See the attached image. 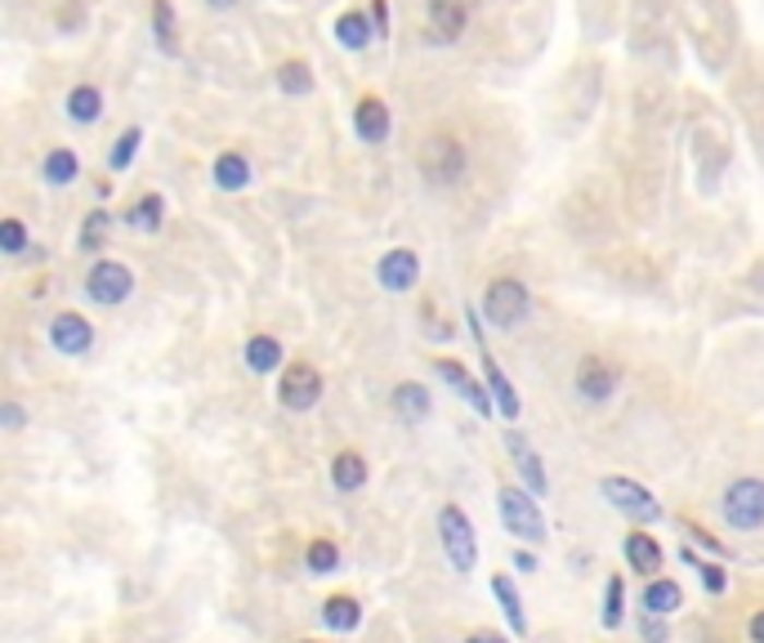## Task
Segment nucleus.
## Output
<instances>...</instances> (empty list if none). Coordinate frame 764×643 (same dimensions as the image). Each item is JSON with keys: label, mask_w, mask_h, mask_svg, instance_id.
<instances>
[{"label": "nucleus", "mask_w": 764, "mask_h": 643, "mask_svg": "<svg viewBox=\"0 0 764 643\" xmlns=\"http://www.w3.org/2000/svg\"><path fill=\"white\" fill-rule=\"evenodd\" d=\"M465 643H505V634H492V630H479V634H469Z\"/></svg>", "instance_id": "41"}, {"label": "nucleus", "mask_w": 764, "mask_h": 643, "mask_svg": "<svg viewBox=\"0 0 764 643\" xmlns=\"http://www.w3.org/2000/svg\"><path fill=\"white\" fill-rule=\"evenodd\" d=\"M59 23H63V27H76V23H81V10H63V19H59Z\"/></svg>", "instance_id": "44"}, {"label": "nucleus", "mask_w": 764, "mask_h": 643, "mask_svg": "<svg viewBox=\"0 0 764 643\" xmlns=\"http://www.w3.org/2000/svg\"><path fill=\"white\" fill-rule=\"evenodd\" d=\"M331 483H336L341 491H358L367 483V461L358 452H341L336 461H331Z\"/></svg>", "instance_id": "23"}, {"label": "nucleus", "mask_w": 764, "mask_h": 643, "mask_svg": "<svg viewBox=\"0 0 764 643\" xmlns=\"http://www.w3.org/2000/svg\"><path fill=\"white\" fill-rule=\"evenodd\" d=\"M394 416H398L403 425H420V420L429 416V389L416 384V380L398 384V389H394Z\"/></svg>", "instance_id": "17"}, {"label": "nucleus", "mask_w": 764, "mask_h": 643, "mask_svg": "<svg viewBox=\"0 0 764 643\" xmlns=\"http://www.w3.org/2000/svg\"><path fill=\"white\" fill-rule=\"evenodd\" d=\"M514 568H518V572H537V555L518 550V555H514Z\"/></svg>", "instance_id": "40"}, {"label": "nucleus", "mask_w": 764, "mask_h": 643, "mask_svg": "<svg viewBox=\"0 0 764 643\" xmlns=\"http://www.w3.org/2000/svg\"><path fill=\"white\" fill-rule=\"evenodd\" d=\"M528 313H533V295H528V286H523V282L497 277V282L488 286V295H484V318H488L492 326L514 331L518 322H528Z\"/></svg>", "instance_id": "2"}, {"label": "nucleus", "mask_w": 764, "mask_h": 643, "mask_svg": "<svg viewBox=\"0 0 764 643\" xmlns=\"http://www.w3.org/2000/svg\"><path fill=\"white\" fill-rule=\"evenodd\" d=\"M358 621H362V608H358V599H349V595H331V599L322 604V626H326V630L349 634V630H358Z\"/></svg>", "instance_id": "20"}, {"label": "nucleus", "mask_w": 764, "mask_h": 643, "mask_svg": "<svg viewBox=\"0 0 764 643\" xmlns=\"http://www.w3.org/2000/svg\"><path fill=\"white\" fill-rule=\"evenodd\" d=\"M416 166H420V175L429 183H456L465 175V147L452 134H434V139L420 143Z\"/></svg>", "instance_id": "4"}, {"label": "nucleus", "mask_w": 764, "mask_h": 643, "mask_svg": "<svg viewBox=\"0 0 764 643\" xmlns=\"http://www.w3.org/2000/svg\"><path fill=\"white\" fill-rule=\"evenodd\" d=\"M751 643H764V612L751 617Z\"/></svg>", "instance_id": "43"}, {"label": "nucleus", "mask_w": 764, "mask_h": 643, "mask_svg": "<svg viewBox=\"0 0 764 643\" xmlns=\"http://www.w3.org/2000/svg\"><path fill=\"white\" fill-rule=\"evenodd\" d=\"M354 130H358L362 143H385V134H390V108L380 104L375 94H367L362 104L354 108Z\"/></svg>", "instance_id": "16"}, {"label": "nucleus", "mask_w": 764, "mask_h": 643, "mask_svg": "<svg viewBox=\"0 0 764 643\" xmlns=\"http://www.w3.org/2000/svg\"><path fill=\"white\" fill-rule=\"evenodd\" d=\"M434 371H439V380H447V384H452V389H456L461 398H465L474 412H479V416H492V398H488V393H484V384L474 380V376H469L461 362H452V358H439V367H434Z\"/></svg>", "instance_id": "15"}, {"label": "nucleus", "mask_w": 764, "mask_h": 643, "mask_svg": "<svg viewBox=\"0 0 764 643\" xmlns=\"http://www.w3.org/2000/svg\"><path fill=\"white\" fill-rule=\"evenodd\" d=\"M76 175H81V162H76V153H72V147H55V153L45 157V179H50L55 188L72 183Z\"/></svg>", "instance_id": "26"}, {"label": "nucleus", "mask_w": 764, "mask_h": 643, "mask_svg": "<svg viewBox=\"0 0 764 643\" xmlns=\"http://www.w3.org/2000/svg\"><path fill=\"white\" fill-rule=\"evenodd\" d=\"M108 233H112V215H108V211H94V215H85V224H81V251H85V255L104 251Z\"/></svg>", "instance_id": "28"}, {"label": "nucleus", "mask_w": 764, "mask_h": 643, "mask_svg": "<svg viewBox=\"0 0 764 643\" xmlns=\"http://www.w3.org/2000/svg\"><path fill=\"white\" fill-rule=\"evenodd\" d=\"M492 595H497V604L505 608L510 630H514V634H528V617H523V599H518V590H514V581H510L505 572H497V576H492Z\"/></svg>", "instance_id": "21"}, {"label": "nucleus", "mask_w": 764, "mask_h": 643, "mask_svg": "<svg viewBox=\"0 0 764 643\" xmlns=\"http://www.w3.org/2000/svg\"><path fill=\"white\" fill-rule=\"evenodd\" d=\"M305 563H309V572H336L341 568V550H336V540H313V546L305 550Z\"/></svg>", "instance_id": "32"}, {"label": "nucleus", "mask_w": 764, "mask_h": 643, "mask_svg": "<svg viewBox=\"0 0 764 643\" xmlns=\"http://www.w3.org/2000/svg\"><path fill=\"white\" fill-rule=\"evenodd\" d=\"M85 290H89L94 305H121L126 295L134 290V273L126 264H117V260H99L89 269V277H85Z\"/></svg>", "instance_id": "8"}, {"label": "nucleus", "mask_w": 764, "mask_h": 643, "mask_svg": "<svg viewBox=\"0 0 764 643\" xmlns=\"http://www.w3.org/2000/svg\"><path fill=\"white\" fill-rule=\"evenodd\" d=\"M644 634H648L653 643H666V626H661V617H653V612H644Z\"/></svg>", "instance_id": "39"}, {"label": "nucleus", "mask_w": 764, "mask_h": 643, "mask_svg": "<svg viewBox=\"0 0 764 643\" xmlns=\"http://www.w3.org/2000/svg\"><path fill=\"white\" fill-rule=\"evenodd\" d=\"M375 32H390V14H385V0H375Z\"/></svg>", "instance_id": "42"}, {"label": "nucleus", "mask_w": 764, "mask_h": 643, "mask_svg": "<svg viewBox=\"0 0 764 643\" xmlns=\"http://www.w3.org/2000/svg\"><path fill=\"white\" fill-rule=\"evenodd\" d=\"M215 183H219L224 192L247 188V183H251V166H247V157H242V153H219V157H215Z\"/></svg>", "instance_id": "22"}, {"label": "nucleus", "mask_w": 764, "mask_h": 643, "mask_svg": "<svg viewBox=\"0 0 764 643\" xmlns=\"http://www.w3.org/2000/svg\"><path fill=\"white\" fill-rule=\"evenodd\" d=\"M626 563L640 572V576H657L661 572V546L653 536H644V532H631L626 536Z\"/></svg>", "instance_id": "19"}, {"label": "nucleus", "mask_w": 764, "mask_h": 643, "mask_svg": "<svg viewBox=\"0 0 764 643\" xmlns=\"http://www.w3.org/2000/svg\"><path fill=\"white\" fill-rule=\"evenodd\" d=\"M720 514L733 532H755L764 527V478H738L729 483L725 501H720Z\"/></svg>", "instance_id": "3"}, {"label": "nucleus", "mask_w": 764, "mask_h": 643, "mask_svg": "<svg viewBox=\"0 0 764 643\" xmlns=\"http://www.w3.org/2000/svg\"><path fill=\"white\" fill-rule=\"evenodd\" d=\"M689 527V536L697 540V546H706V550H715V555H725V546H720V540H715L711 532H702V527H693V523H684Z\"/></svg>", "instance_id": "37"}, {"label": "nucleus", "mask_w": 764, "mask_h": 643, "mask_svg": "<svg viewBox=\"0 0 764 643\" xmlns=\"http://www.w3.org/2000/svg\"><path fill=\"white\" fill-rule=\"evenodd\" d=\"M439 536H443V550H447V563L456 572H474V563H479V540H474V523L465 519V510L447 505L439 514Z\"/></svg>", "instance_id": "5"}, {"label": "nucleus", "mask_w": 764, "mask_h": 643, "mask_svg": "<svg viewBox=\"0 0 764 643\" xmlns=\"http://www.w3.org/2000/svg\"><path fill=\"white\" fill-rule=\"evenodd\" d=\"M336 40H341L345 49H362V45L371 40V23H367V14H358V10L341 14V19H336Z\"/></svg>", "instance_id": "27"}, {"label": "nucleus", "mask_w": 764, "mask_h": 643, "mask_svg": "<svg viewBox=\"0 0 764 643\" xmlns=\"http://www.w3.org/2000/svg\"><path fill=\"white\" fill-rule=\"evenodd\" d=\"M676 608H684V590L676 581H666V576H653L648 590H644V612L653 617H671Z\"/></svg>", "instance_id": "18"}, {"label": "nucleus", "mask_w": 764, "mask_h": 643, "mask_svg": "<svg viewBox=\"0 0 764 643\" xmlns=\"http://www.w3.org/2000/svg\"><path fill=\"white\" fill-rule=\"evenodd\" d=\"M0 246H5V255L27 251V233H23V224H19V219H5V224H0Z\"/></svg>", "instance_id": "36"}, {"label": "nucleus", "mask_w": 764, "mask_h": 643, "mask_svg": "<svg viewBox=\"0 0 764 643\" xmlns=\"http://www.w3.org/2000/svg\"><path fill=\"white\" fill-rule=\"evenodd\" d=\"M50 344L63 358H81V354H89V344H94V326L81 313H59L50 322Z\"/></svg>", "instance_id": "9"}, {"label": "nucleus", "mask_w": 764, "mask_h": 643, "mask_svg": "<svg viewBox=\"0 0 764 643\" xmlns=\"http://www.w3.org/2000/svg\"><path fill=\"white\" fill-rule=\"evenodd\" d=\"M599 491H604V501L612 510H622L626 519H640V523H657L661 519V505L648 487L631 483V478H599Z\"/></svg>", "instance_id": "6"}, {"label": "nucleus", "mask_w": 764, "mask_h": 643, "mask_svg": "<svg viewBox=\"0 0 764 643\" xmlns=\"http://www.w3.org/2000/svg\"><path fill=\"white\" fill-rule=\"evenodd\" d=\"M99 108H104V94L94 90V85H76V90L68 94V117L81 121V126H89L94 117H99Z\"/></svg>", "instance_id": "25"}, {"label": "nucleus", "mask_w": 764, "mask_h": 643, "mask_svg": "<svg viewBox=\"0 0 764 643\" xmlns=\"http://www.w3.org/2000/svg\"><path fill=\"white\" fill-rule=\"evenodd\" d=\"M153 32H157V45H162V55H179V40H175V14H170V0H153Z\"/></svg>", "instance_id": "30"}, {"label": "nucleus", "mask_w": 764, "mask_h": 643, "mask_svg": "<svg viewBox=\"0 0 764 643\" xmlns=\"http://www.w3.org/2000/svg\"><path fill=\"white\" fill-rule=\"evenodd\" d=\"M622 604H626L622 576H608V590H604V626H608V630L622 626Z\"/></svg>", "instance_id": "33"}, {"label": "nucleus", "mask_w": 764, "mask_h": 643, "mask_svg": "<svg viewBox=\"0 0 764 643\" xmlns=\"http://www.w3.org/2000/svg\"><path fill=\"white\" fill-rule=\"evenodd\" d=\"M139 143H143V130H134V126H130V130L117 139V147H112L108 166H112V170H126V166L134 162V147H139Z\"/></svg>", "instance_id": "35"}, {"label": "nucleus", "mask_w": 764, "mask_h": 643, "mask_svg": "<svg viewBox=\"0 0 764 643\" xmlns=\"http://www.w3.org/2000/svg\"><path fill=\"white\" fill-rule=\"evenodd\" d=\"M277 85H282L286 94H309V90H313V72H309V63H300V59L282 63V68H277Z\"/></svg>", "instance_id": "31"}, {"label": "nucleus", "mask_w": 764, "mask_h": 643, "mask_svg": "<svg viewBox=\"0 0 764 643\" xmlns=\"http://www.w3.org/2000/svg\"><path fill=\"white\" fill-rule=\"evenodd\" d=\"M375 277L385 290H411L416 277H420V260L407 251V246H394V251L375 264Z\"/></svg>", "instance_id": "13"}, {"label": "nucleus", "mask_w": 764, "mask_h": 643, "mask_svg": "<svg viewBox=\"0 0 764 643\" xmlns=\"http://www.w3.org/2000/svg\"><path fill=\"white\" fill-rule=\"evenodd\" d=\"M474 5L479 0H429V27H434L439 40H456L474 19Z\"/></svg>", "instance_id": "12"}, {"label": "nucleus", "mask_w": 764, "mask_h": 643, "mask_svg": "<svg viewBox=\"0 0 764 643\" xmlns=\"http://www.w3.org/2000/svg\"><path fill=\"white\" fill-rule=\"evenodd\" d=\"M305 643H318V639H305Z\"/></svg>", "instance_id": "46"}, {"label": "nucleus", "mask_w": 764, "mask_h": 643, "mask_svg": "<svg viewBox=\"0 0 764 643\" xmlns=\"http://www.w3.org/2000/svg\"><path fill=\"white\" fill-rule=\"evenodd\" d=\"M0 420H5V429H23V407L19 403H5V407H0Z\"/></svg>", "instance_id": "38"}, {"label": "nucleus", "mask_w": 764, "mask_h": 643, "mask_svg": "<svg viewBox=\"0 0 764 643\" xmlns=\"http://www.w3.org/2000/svg\"><path fill=\"white\" fill-rule=\"evenodd\" d=\"M277 398H282L286 412H309V407H318V398H322V376H318L309 362H291V367L282 371V380H277Z\"/></svg>", "instance_id": "7"}, {"label": "nucleus", "mask_w": 764, "mask_h": 643, "mask_svg": "<svg viewBox=\"0 0 764 643\" xmlns=\"http://www.w3.org/2000/svg\"><path fill=\"white\" fill-rule=\"evenodd\" d=\"M469 322H474V318H469ZM469 331H474V340H479V358H484V376H488V389H492V398H497L501 416H505V420H514V416H518V393H514V384L501 376V367L492 362V354L484 349V326L474 322Z\"/></svg>", "instance_id": "14"}, {"label": "nucleus", "mask_w": 764, "mask_h": 643, "mask_svg": "<svg viewBox=\"0 0 764 643\" xmlns=\"http://www.w3.org/2000/svg\"><path fill=\"white\" fill-rule=\"evenodd\" d=\"M162 215H166V202H162L157 192L139 197V202L130 206V224H134V228H143V233H157V228H162Z\"/></svg>", "instance_id": "29"}, {"label": "nucleus", "mask_w": 764, "mask_h": 643, "mask_svg": "<svg viewBox=\"0 0 764 643\" xmlns=\"http://www.w3.org/2000/svg\"><path fill=\"white\" fill-rule=\"evenodd\" d=\"M211 5H215V10H228V5H232V0H211Z\"/></svg>", "instance_id": "45"}, {"label": "nucleus", "mask_w": 764, "mask_h": 643, "mask_svg": "<svg viewBox=\"0 0 764 643\" xmlns=\"http://www.w3.org/2000/svg\"><path fill=\"white\" fill-rule=\"evenodd\" d=\"M612 389H617V371H612L604 358L586 354V358L577 362V393H582L586 403H608Z\"/></svg>", "instance_id": "11"}, {"label": "nucleus", "mask_w": 764, "mask_h": 643, "mask_svg": "<svg viewBox=\"0 0 764 643\" xmlns=\"http://www.w3.org/2000/svg\"><path fill=\"white\" fill-rule=\"evenodd\" d=\"M505 452H510V461H514L518 478L528 483V491L546 497V465H541V456L528 448V438H523L518 429H505Z\"/></svg>", "instance_id": "10"}, {"label": "nucleus", "mask_w": 764, "mask_h": 643, "mask_svg": "<svg viewBox=\"0 0 764 643\" xmlns=\"http://www.w3.org/2000/svg\"><path fill=\"white\" fill-rule=\"evenodd\" d=\"M684 563H693V572L702 576V585L711 590V595H725V590H729V576H725V568H715V563H697L689 550H684Z\"/></svg>", "instance_id": "34"}, {"label": "nucleus", "mask_w": 764, "mask_h": 643, "mask_svg": "<svg viewBox=\"0 0 764 643\" xmlns=\"http://www.w3.org/2000/svg\"><path fill=\"white\" fill-rule=\"evenodd\" d=\"M282 362V344L273 335H251L247 340V367L251 371H277Z\"/></svg>", "instance_id": "24"}, {"label": "nucleus", "mask_w": 764, "mask_h": 643, "mask_svg": "<svg viewBox=\"0 0 764 643\" xmlns=\"http://www.w3.org/2000/svg\"><path fill=\"white\" fill-rule=\"evenodd\" d=\"M497 514H501V523H505L510 536L528 540V546H541V540H546V519H541V510L533 501V491L501 487L497 491Z\"/></svg>", "instance_id": "1"}]
</instances>
